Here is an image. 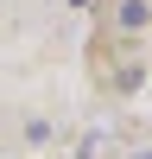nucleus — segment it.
Instances as JSON below:
<instances>
[{
	"instance_id": "obj_1",
	"label": "nucleus",
	"mask_w": 152,
	"mask_h": 159,
	"mask_svg": "<svg viewBox=\"0 0 152 159\" xmlns=\"http://www.w3.org/2000/svg\"><path fill=\"white\" fill-rule=\"evenodd\" d=\"M146 19H152L146 0H120V25H146Z\"/></svg>"
},
{
	"instance_id": "obj_2",
	"label": "nucleus",
	"mask_w": 152,
	"mask_h": 159,
	"mask_svg": "<svg viewBox=\"0 0 152 159\" xmlns=\"http://www.w3.org/2000/svg\"><path fill=\"white\" fill-rule=\"evenodd\" d=\"M133 159H152V153H133Z\"/></svg>"
}]
</instances>
